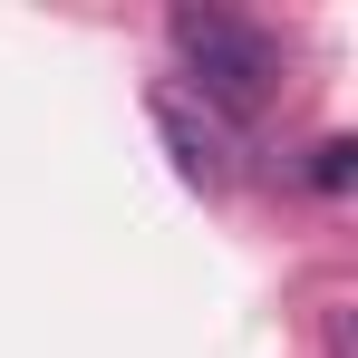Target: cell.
I'll list each match as a JSON object with an SVG mask.
<instances>
[{"label": "cell", "mask_w": 358, "mask_h": 358, "mask_svg": "<svg viewBox=\"0 0 358 358\" xmlns=\"http://www.w3.org/2000/svg\"><path fill=\"white\" fill-rule=\"evenodd\" d=\"M175 59L184 78L213 97V107H262L271 97V78H281V59H271V39L252 29V20H233V10H175Z\"/></svg>", "instance_id": "obj_1"}, {"label": "cell", "mask_w": 358, "mask_h": 358, "mask_svg": "<svg viewBox=\"0 0 358 358\" xmlns=\"http://www.w3.org/2000/svg\"><path fill=\"white\" fill-rule=\"evenodd\" d=\"M155 126L175 136V165H184V175H194V184H223V145H213L203 126L184 117V97H155Z\"/></svg>", "instance_id": "obj_2"}, {"label": "cell", "mask_w": 358, "mask_h": 358, "mask_svg": "<svg viewBox=\"0 0 358 358\" xmlns=\"http://www.w3.org/2000/svg\"><path fill=\"white\" fill-rule=\"evenodd\" d=\"M349 136H320V145H310V184H320V194H339V184H349Z\"/></svg>", "instance_id": "obj_3"}]
</instances>
